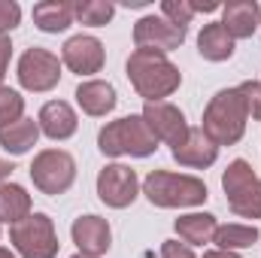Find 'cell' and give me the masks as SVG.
<instances>
[{"label": "cell", "mask_w": 261, "mask_h": 258, "mask_svg": "<svg viewBox=\"0 0 261 258\" xmlns=\"http://www.w3.org/2000/svg\"><path fill=\"white\" fill-rule=\"evenodd\" d=\"M73 97H76L79 110H82L85 116H91V119L110 116V113L116 110V104H119L116 85L107 82V79H85V82H79Z\"/></svg>", "instance_id": "15"}, {"label": "cell", "mask_w": 261, "mask_h": 258, "mask_svg": "<svg viewBox=\"0 0 261 258\" xmlns=\"http://www.w3.org/2000/svg\"><path fill=\"white\" fill-rule=\"evenodd\" d=\"M143 122L149 125V131L155 134L158 143H167L170 149L179 146L189 134V122H186V113L179 107H173L170 100H161V104H146L143 107Z\"/></svg>", "instance_id": "12"}, {"label": "cell", "mask_w": 261, "mask_h": 258, "mask_svg": "<svg viewBox=\"0 0 261 258\" xmlns=\"http://www.w3.org/2000/svg\"><path fill=\"white\" fill-rule=\"evenodd\" d=\"M18 24H21V6L15 0H0V31L9 34Z\"/></svg>", "instance_id": "28"}, {"label": "cell", "mask_w": 261, "mask_h": 258, "mask_svg": "<svg viewBox=\"0 0 261 258\" xmlns=\"http://www.w3.org/2000/svg\"><path fill=\"white\" fill-rule=\"evenodd\" d=\"M18 119H24V97L15 88H0V131L15 125Z\"/></svg>", "instance_id": "25"}, {"label": "cell", "mask_w": 261, "mask_h": 258, "mask_svg": "<svg viewBox=\"0 0 261 258\" xmlns=\"http://www.w3.org/2000/svg\"><path fill=\"white\" fill-rule=\"evenodd\" d=\"M12 170H15V167H12V161H6V158H0V186H3V183H9V176H12Z\"/></svg>", "instance_id": "31"}, {"label": "cell", "mask_w": 261, "mask_h": 258, "mask_svg": "<svg viewBox=\"0 0 261 258\" xmlns=\"http://www.w3.org/2000/svg\"><path fill=\"white\" fill-rule=\"evenodd\" d=\"M158 15H164L170 24H176V28L189 31V24H192V18H195V9H192V3H189V0H164Z\"/></svg>", "instance_id": "26"}, {"label": "cell", "mask_w": 261, "mask_h": 258, "mask_svg": "<svg viewBox=\"0 0 261 258\" xmlns=\"http://www.w3.org/2000/svg\"><path fill=\"white\" fill-rule=\"evenodd\" d=\"M34 213V207H31V194L24 186H18V183H3L0 186V225H18L21 219H28Z\"/></svg>", "instance_id": "21"}, {"label": "cell", "mask_w": 261, "mask_h": 258, "mask_svg": "<svg viewBox=\"0 0 261 258\" xmlns=\"http://www.w3.org/2000/svg\"><path fill=\"white\" fill-rule=\"evenodd\" d=\"M97 149L107 158H149L158 152V140L143 122V116H122L100 128Z\"/></svg>", "instance_id": "4"}, {"label": "cell", "mask_w": 261, "mask_h": 258, "mask_svg": "<svg viewBox=\"0 0 261 258\" xmlns=\"http://www.w3.org/2000/svg\"><path fill=\"white\" fill-rule=\"evenodd\" d=\"M261 237V231L255 225H240V222H228V225H219L216 234H213V243L216 249H225V252H240V249H249L255 246Z\"/></svg>", "instance_id": "23"}, {"label": "cell", "mask_w": 261, "mask_h": 258, "mask_svg": "<svg viewBox=\"0 0 261 258\" xmlns=\"http://www.w3.org/2000/svg\"><path fill=\"white\" fill-rule=\"evenodd\" d=\"M237 88H240V94L246 97V110H249V116H252L255 122H261V82L246 79V82H240Z\"/></svg>", "instance_id": "27"}, {"label": "cell", "mask_w": 261, "mask_h": 258, "mask_svg": "<svg viewBox=\"0 0 261 258\" xmlns=\"http://www.w3.org/2000/svg\"><path fill=\"white\" fill-rule=\"evenodd\" d=\"M203 258H240V252H225V249H210V252H203Z\"/></svg>", "instance_id": "32"}, {"label": "cell", "mask_w": 261, "mask_h": 258, "mask_svg": "<svg viewBox=\"0 0 261 258\" xmlns=\"http://www.w3.org/2000/svg\"><path fill=\"white\" fill-rule=\"evenodd\" d=\"M197 52H200L203 61L222 64V61H228L234 55V37L222 28V21H210L197 34Z\"/></svg>", "instance_id": "18"}, {"label": "cell", "mask_w": 261, "mask_h": 258, "mask_svg": "<svg viewBox=\"0 0 261 258\" xmlns=\"http://www.w3.org/2000/svg\"><path fill=\"white\" fill-rule=\"evenodd\" d=\"M222 28L237 40H249L255 37L261 28V6L255 0H231L222 6Z\"/></svg>", "instance_id": "17"}, {"label": "cell", "mask_w": 261, "mask_h": 258, "mask_svg": "<svg viewBox=\"0 0 261 258\" xmlns=\"http://www.w3.org/2000/svg\"><path fill=\"white\" fill-rule=\"evenodd\" d=\"M228 207L240 219H261V179L246 158H234L222 173Z\"/></svg>", "instance_id": "5"}, {"label": "cell", "mask_w": 261, "mask_h": 258, "mask_svg": "<svg viewBox=\"0 0 261 258\" xmlns=\"http://www.w3.org/2000/svg\"><path fill=\"white\" fill-rule=\"evenodd\" d=\"M0 258H15V252H9L6 246H0Z\"/></svg>", "instance_id": "33"}, {"label": "cell", "mask_w": 261, "mask_h": 258, "mask_svg": "<svg viewBox=\"0 0 261 258\" xmlns=\"http://www.w3.org/2000/svg\"><path fill=\"white\" fill-rule=\"evenodd\" d=\"M37 125H40V134H46L49 140L64 143V140H70V137L76 134L79 119H76V110H73L67 100H49V104L40 107Z\"/></svg>", "instance_id": "16"}, {"label": "cell", "mask_w": 261, "mask_h": 258, "mask_svg": "<svg viewBox=\"0 0 261 258\" xmlns=\"http://www.w3.org/2000/svg\"><path fill=\"white\" fill-rule=\"evenodd\" d=\"M9 243L21 258H55L58 249H61L55 222L46 213H31L28 219L12 225L9 228Z\"/></svg>", "instance_id": "6"}, {"label": "cell", "mask_w": 261, "mask_h": 258, "mask_svg": "<svg viewBox=\"0 0 261 258\" xmlns=\"http://www.w3.org/2000/svg\"><path fill=\"white\" fill-rule=\"evenodd\" d=\"M31 15L43 34H64L73 24V3L70 0H43V3H34Z\"/></svg>", "instance_id": "20"}, {"label": "cell", "mask_w": 261, "mask_h": 258, "mask_svg": "<svg viewBox=\"0 0 261 258\" xmlns=\"http://www.w3.org/2000/svg\"><path fill=\"white\" fill-rule=\"evenodd\" d=\"M0 231H3V225H0Z\"/></svg>", "instance_id": "35"}, {"label": "cell", "mask_w": 261, "mask_h": 258, "mask_svg": "<svg viewBox=\"0 0 261 258\" xmlns=\"http://www.w3.org/2000/svg\"><path fill=\"white\" fill-rule=\"evenodd\" d=\"M125 76L130 88L146 100V104H161L182 85V73L167 55L149 52V49H134L125 61Z\"/></svg>", "instance_id": "1"}, {"label": "cell", "mask_w": 261, "mask_h": 258, "mask_svg": "<svg viewBox=\"0 0 261 258\" xmlns=\"http://www.w3.org/2000/svg\"><path fill=\"white\" fill-rule=\"evenodd\" d=\"M140 189L146 200L158 210H192V207H203L210 197L203 179L189 173H170V170H152L140 183Z\"/></svg>", "instance_id": "3"}, {"label": "cell", "mask_w": 261, "mask_h": 258, "mask_svg": "<svg viewBox=\"0 0 261 258\" xmlns=\"http://www.w3.org/2000/svg\"><path fill=\"white\" fill-rule=\"evenodd\" d=\"M249 122V110H246V97L240 94V88H222L210 97L200 131L216 143V146H234L243 140Z\"/></svg>", "instance_id": "2"}, {"label": "cell", "mask_w": 261, "mask_h": 258, "mask_svg": "<svg viewBox=\"0 0 261 258\" xmlns=\"http://www.w3.org/2000/svg\"><path fill=\"white\" fill-rule=\"evenodd\" d=\"M37 140H40V125L34 119H18L15 125L0 131V149L6 155H12V158L28 155L37 146Z\"/></svg>", "instance_id": "22"}, {"label": "cell", "mask_w": 261, "mask_h": 258, "mask_svg": "<svg viewBox=\"0 0 261 258\" xmlns=\"http://www.w3.org/2000/svg\"><path fill=\"white\" fill-rule=\"evenodd\" d=\"M161 258H195V252L182 240H164L161 243Z\"/></svg>", "instance_id": "29"}, {"label": "cell", "mask_w": 261, "mask_h": 258, "mask_svg": "<svg viewBox=\"0 0 261 258\" xmlns=\"http://www.w3.org/2000/svg\"><path fill=\"white\" fill-rule=\"evenodd\" d=\"M61 67L64 64H61V58H58L55 52L34 46V49H28V52L18 58L15 76H18V85H21L24 91L46 94V91H52V88L61 82Z\"/></svg>", "instance_id": "8"}, {"label": "cell", "mask_w": 261, "mask_h": 258, "mask_svg": "<svg viewBox=\"0 0 261 258\" xmlns=\"http://www.w3.org/2000/svg\"><path fill=\"white\" fill-rule=\"evenodd\" d=\"M170 152H173V161H176V164L192 167V170H206V167H213L216 158H219V146H216L200 128H189L186 140H182L179 146H173Z\"/></svg>", "instance_id": "14"}, {"label": "cell", "mask_w": 261, "mask_h": 258, "mask_svg": "<svg viewBox=\"0 0 261 258\" xmlns=\"http://www.w3.org/2000/svg\"><path fill=\"white\" fill-rule=\"evenodd\" d=\"M28 173L37 192L58 197V194L70 192V186L76 183V158L67 149H43L34 155Z\"/></svg>", "instance_id": "7"}, {"label": "cell", "mask_w": 261, "mask_h": 258, "mask_svg": "<svg viewBox=\"0 0 261 258\" xmlns=\"http://www.w3.org/2000/svg\"><path fill=\"white\" fill-rule=\"evenodd\" d=\"M9 61H12V40H9V34L0 31V88H3V79H6Z\"/></svg>", "instance_id": "30"}, {"label": "cell", "mask_w": 261, "mask_h": 258, "mask_svg": "<svg viewBox=\"0 0 261 258\" xmlns=\"http://www.w3.org/2000/svg\"><path fill=\"white\" fill-rule=\"evenodd\" d=\"M70 237L76 243V249L82 255H91V258H100L110 252L113 246V231H110V222L94 216V213H85L73 222L70 228Z\"/></svg>", "instance_id": "13"}, {"label": "cell", "mask_w": 261, "mask_h": 258, "mask_svg": "<svg viewBox=\"0 0 261 258\" xmlns=\"http://www.w3.org/2000/svg\"><path fill=\"white\" fill-rule=\"evenodd\" d=\"M137 194H140V179H137V170H130L128 164H107L97 173V197L110 210L130 207Z\"/></svg>", "instance_id": "9"}, {"label": "cell", "mask_w": 261, "mask_h": 258, "mask_svg": "<svg viewBox=\"0 0 261 258\" xmlns=\"http://www.w3.org/2000/svg\"><path fill=\"white\" fill-rule=\"evenodd\" d=\"M186 34L189 31H182V28H176V24H170L164 15H143L137 24H134V46L137 49H149V52H161V55H167V52H176L182 43H186Z\"/></svg>", "instance_id": "10"}, {"label": "cell", "mask_w": 261, "mask_h": 258, "mask_svg": "<svg viewBox=\"0 0 261 258\" xmlns=\"http://www.w3.org/2000/svg\"><path fill=\"white\" fill-rule=\"evenodd\" d=\"M73 258H91V255H82V252H76V255H73Z\"/></svg>", "instance_id": "34"}, {"label": "cell", "mask_w": 261, "mask_h": 258, "mask_svg": "<svg viewBox=\"0 0 261 258\" xmlns=\"http://www.w3.org/2000/svg\"><path fill=\"white\" fill-rule=\"evenodd\" d=\"M173 228H176V234L186 246H206V243H213L219 219L213 213H186L173 222Z\"/></svg>", "instance_id": "19"}, {"label": "cell", "mask_w": 261, "mask_h": 258, "mask_svg": "<svg viewBox=\"0 0 261 258\" xmlns=\"http://www.w3.org/2000/svg\"><path fill=\"white\" fill-rule=\"evenodd\" d=\"M61 64L76 76H94L107 64V49L91 34H76L61 46Z\"/></svg>", "instance_id": "11"}, {"label": "cell", "mask_w": 261, "mask_h": 258, "mask_svg": "<svg viewBox=\"0 0 261 258\" xmlns=\"http://www.w3.org/2000/svg\"><path fill=\"white\" fill-rule=\"evenodd\" d=\"M116 15V3L110 0H76L73 3V18L88 28H103Z\"/></svg>", "instance_id": "24"}]
</instances>
